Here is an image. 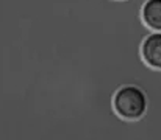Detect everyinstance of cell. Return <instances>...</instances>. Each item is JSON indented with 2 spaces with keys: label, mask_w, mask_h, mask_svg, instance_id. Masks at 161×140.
<instances>
[{
  "label": "cell",
  "mask_w": 161,
  "mask_h": 140,
  "mask_svg": "<svg viewBox=\"0 0 161 140\" xmlns=\"http://www.w3.org/2000/svg\"><path fill=\"white\" fill-rule=\"evenodd\" d=\"M113 104H114L116 112L122 118L136 120L146 112L147 101H146V95L141 89L135 86H125L119 89L117 93L114 95Z\"/></svg>",
  "instance_id": "cell-1"
},
{
  "label": "cell",
  "mask_w": 161,
  "mask_h": 140,
  "mask_svg": "<svg viewBox=\"0 0 161 140\" xmlns=\"http://www.w3.org/2000/svg\"><path fill=\"white\" fill-rule=\"evenodd\" d=\"M142 58L150 67L161 69V33H153L144 41Z\"/></svg>",
  "instance_id": "cell-2"
},
{
  "label": "cell",
  "mask_w": 161,
  "mask_h": 140,
  "mask_svg": "<svg viewBox=\"0 0 161 140\" xmlns=\"http://www.w3.org/2000/svg\"><path fill=\"white\" fill-rule=\"evenodd\" d=\"M142 17L150 28L161 31V0H147L142 8Z\"/></svg>",
  "instance_id": "cell-3"
}]
</instances>
